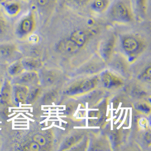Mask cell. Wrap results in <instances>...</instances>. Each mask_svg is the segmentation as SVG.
I'll use <instances>...</instances> for the list:
<instances>
[{"instance_id": "cell-1", "label": "cell", "mask_w": 151, "mask_h": 151, "mask_svg": "<svg viewBox=\"0 0 151 151\" xmlns=\"http://www.w3.org/2000/svg\"><path fill=\"white\" fill-rule=\"evenodd\" d=\"M35 17L33 12H29L26 16L23 17L18 23L16 29L15 34L19 39H23L34 31L35 27Z\"/></svg>"}, {"instance_id": "cell-2", "label": "cell", "mask_w": 151, "mask_h": 151, "mask_svg": "<svg viewBox=\"0 0 151 151\" xmlns=\"http://www.w3.org/2000/svg\"><path fill=\"white\" fill-rule=\"evenodd\" d=\"M110 15V17L116 21L130 22L132 19L130 9L122 1H118L111 6Z\"/></svg>"}, {"instance_id": "cell-3", "label": "cell", "mask_w": 151, "mask_h": 151, "mask_svg": "<svg viewBox=\"0 0 151 151\" xmlns=\"http://www.w3.org/2000/svg\"><path fill=\"white\" fill-rule=\"evenodd\" d=\"M38 79V74L35 71H28L14 76L10 81L12 84H21L27 86L28 85L35 84L37 82Z\"/></svg>"}, {"instance_id": "cell-4", "label": "cell", "mask_w": 151, "mask_h": 151, "mask_svg": "<svg viewBox=\"0 0 151 151\" xmlns=\"http://www.w3.org/2000/svg\"><path fill=\"white\" fill-rule=\"evenodd\" d=\"M12 101L15 103H24L27 98L29 89L26 86L12 84Z\"/></svg>"}, {"instance_id": "cell-5", "label": "cell", "mask_w": 151, "mask_h": 151, "mask_svg": "<svg viewBox=\"0 0 151 151\" xmlns=\"http://www.w3.org/2000/svg\"><path fill=\"white\" fill-rule=\"evenodd\" d=\"M12 84L7 78H5L4 82L0 90V105H7L12 101Z\"/></svg>"}, {"instance_id": "cell-6", "label": "cell", "mask_w": 151, "mask_h": 151, "mask_svg": "<svg viewBox=\"0 0 151 151\" xmlns=\"http://www.w3.org/2000/svg\"><path fill=\"white\" fill-rule=\"evenodd\" d=\"M96 85V81L93 79L84 80L82 82L77 83L71 87L68 91V93L71 94H77L86 92L92 89Z\"/></svg>"}, {"instance_id": "cell-7", "label": "cell", "mask_w": 151, "mask_h": 151, "mask_svg": "<svg viewBox=\"0 0 151 151\" xmlns=\"http://www.w3.org/2000/svg\"><path fill=\"white\" fill-rule=\"evenodd\" d=\"M1 4L5 14L10 17H16L21 12V5L14 0H7Z\"/></svg>"}, {"instance_id": "cell-8", "label": "cell", "mask_w": 151, "mask_h": 151, "mask_svg": "<svg viewBox=\"0 0 151 151\" xmlns=\"http://www.w3.org/2000/svg\"><path fill=\"white\" fill-rule=\"evenodd\" d=\"M10 36V24L4 14L0 12V42L6 40Z\"/></svg>"}, {"instance_id": "cell-9", "label": "cell", "mask_w": 151, "mask_h": 151, "mask_svg": "<svg viewBox=\"0 0 151 151\" xmlns=\"http://www.w3.org/2000/svg\"><path fill=\"white\" fill-rule=\"evenodd\" d=\"M16 46L12 43L0 44V58L9 60L16 52Z\"/></svg>"}, {"instance_id": "cell-10", "label": "cell", "mask_w": 151, "mask_h": 151, "mask_svg": "<svg viewBox=\"0 0 151 151\" xmlns=\"http://www.w3.org/2000/svg\"><path fill=\"white\" fill-rule=\"evenodd\" d=\"M22 62L25 70L27 71H35L41 66V61L34 58H25Z\"/></svg>"}, {"instance_id": "cell-11", "label": "cell", "mask_w": 151, "mask_h": 151, "mask_svg": "<svg viewBox=\"0 0 151 151\" xmlns=\"http://www.w3.org/2000/svg\"><path fill=\"white\" fill-rule=\"evenodd\" d=\"M7 73L10 76H15L24 72L25 69L21 60L13 62L7 68Z\"/></svg>"}, {"instance_id": "cell-12", "label": "cell", "mask_w": 151, "mask_h": 151, "mask_svg": "<svg viewBox=\"0 0 151 151\" xmlns=\"http://www.w3.org/2000/svg\"><path fill=\"white\" fill-rule=\"evenodd\" d=\"M79 46L71 39L65 40L60 42L58 48L60 50L67 53H73L78 49Z\"/></svg>"}, {"instance_id": "cell-13", "label": "cell", "mask_w": 151, "mask_h": 151, "mask_svg": "<svg viewBox=\"0 0 151 151\" xmlns=\"http://www.w3.org/2000/svg\"><path fill=\"white\" fill-rule=\"evenodd\" d=\"M109 0H93L91 4V8L98 13H103L109 6Z\"/></svg>"}, {"instance_id": "cell-14", "label": "cell", "mask_w": 151, "mask_h": 151, "mask_svg": "<svg viewBox=\"0 0 151 151\" xmlns=\"http://www.w3.org/2000/svg\"><path fill=\"white\" fill-rule=\"evenodd\" d=\"M86 33L81 29L76 30L73 32L70 37V39L78 46H82L86 41Z\"/></svg>"}, {"instance_id": "cell-15", "label": "cell", "mask_w": 151, "mask_h": 151, "mask_svg": "<svg viewBox=\"0 0 151 151\" xmlns=\"http://www.w3.org/2000/svg\"><path fill=\"white\" fill-rule=\"evenodd\" d=\"M103 82L105 86L108 88L120 86L122 84V81L119 78L109 73L105 74L103 76Z\"/></svg>"}, {"instance_id": "cell-16", "label": "cell", "mask_w": 151, "mask_h": 151, "mask_svg": "<svg viewBox=\"0 0 151 151\" xmlns=\"http://www.w3.org/2000/svg\"><path fill=\"white\" fill-rule=\"evenodd\" d=\"M124 48L127 52H132L137 49V41L132 37H127L123 41Z\"/></svg>"}, {"instance_id": "cell-17", "label": "cell", "mask_w": 151, "mask_h": 151, "mask_svg": "<svg viewBox=\"0 0 151 151\" xmlns=\"http://www.w3.org/2000/svg\"><path fill=\"white\" fill-rule=\"evenodd\" d=\"M115 45V40L114 38H111L106 42V43L104 45L102 52L104 57L105 58H108L111 54L114 47Z\"/></svg>"}, {"instance_id": "cell-18", "label": "cell", "mask_w": 151, "mask_h": 151, "mask_svg": "<svg viewBox=\"0 0 151 151\" xmlns=\"http://www.w3.org/2000/svg\"><path fill=\"white\" fill-rule=\"evenodd\" d=\"M53 0H36V4L39 9L41 11L48 9Z\"/></svg>"}, {"instance_id": "cell-19", "label": "cell", "mask_w": 151, "mask_h": 151, "mask_svg": "<svg viewBox=\"0 0 151 151\" xmlns=\"http://www.w3.org/2000/svg\"><path fill=\"white\" fill-rule=\"evenodd\" d=\"M39 92H40V89L39 88H37V87H35L30 91L29 90L26 101L31 102V103L34 101L38 96Z\"/></svg>"}, {"instance_id": "cell-20", "label": "cell", "mask_w": 151, "mask_h": 151, "mask_svg": "<svg viewBox=\"0 0 151 151\" xmlns=\"http://www.w3.org/2000/svg\"><path fill=\"white\" fill-rule=\"evenodd\" d=\"M55 80V77L52 73H47L43 75L42 81L45 84H50L54 82Z\"/></svg>"}, {"instance_id": "cell-21", "label": "cell", "mask_w": 151, "mask_h": 151, "mask_svg": "<svg viewBox=\"0 0 151 151\" xmlns=\"http://www.w3.org/2000/svg\"><path fill=\"white\" fill-rule=\"evenodd\" d=\"M136 106L138 111L145 114H148L151 110L150 106L148 104L144 103L137 104Z\"/></svg>"}, {"instance_id": "cell-22", "label": "cell", "mask_w": 151, "mask_h": 151, "mask_svg": "<svg viewBox=\"0 0 151 151\" xmlns=\"http://www.w3.org/2000/svg\"><path fill=\"white\" fill-rule=\"evenodd\" d=\"M33 140L40 146H43L46 143V139L40 134H36L33 137Z\"/></svg>"}, {"instance_id": "cell-23", "label": "cell", "mask_w": 151, "mask_h": 151, "mask_svg": "<svg viewBox=\"0 0 151 151\" xmlns=\"http://www.w3.org/2000/svg\"><path fill=\"white\" fill-rule=\"evenodd\" d=\"M137 5L139 10L143 13H145L147 10V0H137Z\"/></svg>"}, {"instance_id": "cell-24", "label": "cell", "mask_w": 151, "mask_h": 151, "mask_svg": "<svg viewBox=\"0 0 151 151\" xmlns=\"http://www.w3.org/2000/svg\"><path fill=\"white\" fill-rule=\"evenodd\" d=\"M139 126L143 129H147L149 126V122L147 119L145 118H142L139 121Z\"/></svg>"}, {"instance_id": "cell-25", "label": "cell", "mask_w": 151, "mask_h": 151, "mask_svg": "<svg viewBox=\"0 0 151 151\" xmlns=\"http://www.w3.org/2000/svg\"><path fill=\"white\" fill-rule=\"evenodd\" d=\"M27 147V148L26 150H29V151H39V150H40L39 145L35 142H31L28 145Z\"/></svg>"}, {"instance_id": "cell-26", "label": "cell", "mask_w": 151, "mask_h": 151, "mask_svg": "<svg viewBox=\"0 0 151 151\" xmlns=\"http://www.w3.org/2000/svg\"><path fill=\"white\" fill-rule=\"evenodd\" d=\"M6 76V71L3 67L0 66V90L4 82Z\"/></svg>"}, {"instance_id": "cell-27", "label": "cell", "mask_w": 151, "mask_h": 151, "mask_svg": "<svg viewBox=\"0 0 151 151\" xmlns=\"http://www.w3.org/2000/svg\"><path fill=\"white\" fill-rule=\"evenodd\" d=\"M76 138H77L76 137H72L70 138L66 142L65 145H66V147H70L73 145L77 141Z\"/></svg>"}, {"instance_id": "cell-28", "label": "cell", "mask_w": 151, "mask_h": 151, "mask_svg": "<svg viewBox=\"0 0 151 151\" xmlns=\"http://www.w3.org/2000/svg\"><path fill=\"white\" fill-rule=\"evenodd\" d=\"M151 67H149L144 74V78L149 82L151 81Z\"/></svg>"}, {"instance_id": "cell-29", "label": "cell", "mask_w": 151, "mask_h": 151, "mask_svg": "<svg viewBox=\"0 0 151 151\" xmlns=\"http://www.w3.org/2000/svg\"><path fill=\"white\" fill-rule=\"evenodd\" d=\"M145 140L147 142V143H150L151 140V132H148L145 135Z\"/></svg>"}, {"instance_id": "cell-30", "label": "cell", "mask_w": 151, "mask_h": 151, "mask_svg": "<svg viewBox=\"0 0 151 151\" xmlns=\"http://www.w3.org/2000/svg\"><path fill=\"white\" fill-rule=\"evenodd\" d=\"M74 1H75L78 3H84V2H86L88 1V0H74Z\"/></svg>"}, {"instance_id": "cell-31", "label": "cell", "mask_w": 151, "mask_h": 151, "mask_svg": "<svg viewBox=\"0 0 151 151\" xmlns=\"http://www.w3.org/2000/svg\"><path fill=\"white\" fill-rule=\"evenodd\" d=\"M7 1V0H0V4L3 2H4V1Z\"/></svg>"}]
</instances>
